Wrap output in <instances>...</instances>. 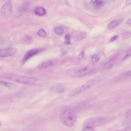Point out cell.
<instances>
[{"mask_svg": "<svg viewBox=\"0 0 131 131\" xmlns=\"http://www.w3.org/2000/svg\"><path fill=\"white\" fill-rule=\"evenodd\" d=\"M126 118L129 120L130 121L131 119V110L130 109L127 112L126 114Z\"/></svg>", "mask_w": 131, "mask_h": 131, "instance_id": "23", "label": "cell"}, {"mask_svg": "<svg viewBox=\"0 0 131 131\" xmlns=\"http://www.w3.org/2000/svg\"><path fill=\"white\" fill-rule=\"evenodd\" d=\"M130 35L131 33L130 32H126L123 35V37L124 39H127L130 37Z\"/></svg>", "mask_w": 131, "mask_h": 131, "instance_id": "22", "label": "cell"}, {"mask_svg": "<svg viewBox=\"0 0 131 131\" xmlns=\"http://www.w3.org/2000/svg\"><path fill=\"white\" fill-rule=\"evenodd\" d=\"M12 11V5L11 1H9L2 7L1 9V16L7 18L11 14Z\"/></svg>", "mask_w": 131, "mask_h": 131, "instance_id": "5", "label": "cell"}, {"mask_svg": "<svg viewBox=\"0 0 131 131\" xmlns=\"http://www.w3.org/2000/svg\"></svg>", "mask_w": 131, "mask_h": 131, "instance_id": "30", "label": "cell"}, {"mask_svg": "<svg viewBox=\"0 0 131 131\" xmlns=\"http://www.w3.org/2000/svg\"><path fill=\"white\" fill-rule=\"evenodd\" d=\"M130 56V55L129 54H128L126 55L122 59V61H124L127 59H128L129 58Z\"/></svg>", "mask_w": 131, "mask_h": 131, "instance_id": "27", "label": "cell"}, {"mask_svg": "<svg viewBox=\"0 0 131 131\" xmlns=\"http://www.w3.org/2000/svg\"><path fill=\"white\" fill-rule=\"evenodd\" d=\"M100 59L99 56L97 54H95L92 55L91 58V61L94 63L98 61Z\"/></svg>", "mask_w": 131, "mask_h": 131, "instance_id": "18", "label": "cell"}, {"mask_svg": "<svg viewBox=\"0 0 131 131\" xmlns=\"http://www.w3.org/2000/svg\"><path fill=\"white\" fill-rule=\"evenodd\" d=\"M84 53L85 51L84 50H83L79 54L78 57V60H81L84 57Z\"/></svg>", "mask_w": 131, "mask_h": 131, "instance_id": "24", "label": "cell"}, {"mask_svg": "<svg viewBox=\"0 0 131 131\" xmlns=\"http://www.w3.org/2000/svg\"><path fill=\"white\" fill-rule=\"evenodd\" d=\"M119 19L111 21L108 25L107 28L109 30L112 29L118 25L121 22Z\"/></svg>", "mask_w": 131, "mask_h": 131, "instance_id": "13", "label": "cell"}, {"mask_svg": "<svg viewBox=\"0 0 131 131\" xmlns=\"http://www.w3.org/2000/svg\"><path fill=\"white\" fill-rule=\"evenodd\" d=\"M109 119L107 117H101L92 118L85 120L83 123L85 127H94L103 125L107 123Z\"/></svg>", "mask_w": 131, "mask_h": 131, "instance_id": "4", "label": "cell"}, {"mask_svg": "<svg viewBox=\"0 0 131 131\" xmlns=\"http://www.w3.org/2000/svg\"><path fill=\"white\" fill-rule=\"evenodd\" d=\"M100 80V78L97 77L91 80L81 86L78 87L69 92L67 94L69 97L71 96L87 89L93 86L97 83Z\"/></svg>", "mask_w": 131, "mask_h": 131, "instance_id": "3", "label": "cell"}, {"mask_svg": "<svg viewBox=\"0 0 131 131\" xmlns=\"http://www.w3.org/2000/svg\"><path fill=\"white\" fill-rule=\"evenodd\" d=\"M60 117L62 123L69 127L74 124L77 119V116L74 112L66 106L61 107L60 112Z\"/></svg>", "mask_w": 131, "mask_h": 131, "instance_id": "1", "label": "cell"}, {"mask_svg": "<svg viewBox=\"0 0 131 131\" xmlns=\"http://www.w3.org/2000/svg\"><path fill=\"white\" fill-rule=\"evenodd\" d=\"M0 85L9 89L13 88L15 87V85L13 83L2 80H0Z\"/></svg>", "mask_w": 131, "mask_h": 131, "instance_id": "15", "label": "cell"}, {"mask_svg": "<svg viewBox=\"0 0 131 131\" xmlns=\"http://www.w3.org/2000/svg\"><path fill=\"white\" fill-rule=\"evenodd\" d=\"M118 36L117 35L113 36L110 39L109 43H111L114 41L118 38Z\"/></svg>", "mask_w": 131, "mask_h": 131, "instance_id": "25", "label": "cell"}, {"mask_svg": "<svg viewBox=\"0 0 131 131\" xmlns=\"http://www.w3.org/2000/svg\"><path fill=\"white\" fill-rule=\"evenodd\" d=\"M131 2V1L130 0L127 1L126 3V4L127 5H128L130 4Z\"/></svg>", "mask_w": 131, "mask_h": 131, "instance_id": "29", "label": "cell"}, {"mask_svg": "<svg viewBox=\"0 0 131 131\" xmlns=\"http://www.w3.org/2000/svg\"><path fill=\"white\" fill-rule=\"evenodd\" d=\"M51 90L54 92L60 94L63 93L65 89L63 86L57 85L51 87Z\"/></svg>", "mask_w": 131, "mask_h": 131, "instance_id": "11", "label": "cell"}, {"mask_svg": "<svg viewBox=\"0 0 131 131\" xmlns=\"http://www.w3.org/2000/svg\"><path fill=\"white\" fill-rule=\"evenodd\" d=\"M35 13L39 16H42L46 14V11L45 9L41 7H38L35 8L34 10Z\"/></svg>", "mask_w": 131, "mask_h": 131, "instance_id": "14", "label": "cell"}, {"mask_svg": "<svg viewBox=\"0 0 131 131\" xmlns=\"http://www.w3.org/2000/svg\"><path fill=\"white\" fill-rule=\"evenodd\" d=\"M91 69L89 67H85L78 71L75 74V76L77 77H83L90 73Z\"/></svg>", "mask_w": 131, "mask_h": 131, "instance_id": "8", "label": "cell"}, {"mask_svg": "<svg viewBox=\"0 0 131 131\" xmlns=\"http://www.w3.org/2000/svg\"><path fill=\"white\" fill-rule=\"evenodd\" d=\"M55 33L59 35H62L63 32V30L62 27H56L54 30Z\"/></svg>", "mask_w": 131, "mask_h": 131, "instance_id": "17", "label": "cell"}, {"mask_svg": "<svg viewBox=\"0 0 131 131\" xmlns=\"http://www.w3.org/2000/svg\"><path fill=\"white\" fill-rule=\"evenodd\" d=\"M17 49L14 48L8 47L0 49V57H6L12 56L15 53Z\"/></svg>", "mask_w": 131, "mask_h": 131, "instance_id": "6", "label": "cell"}, {"mask_svg": "<svg viewBox=\"0 0 131 131\" xmlns=\"http://www.w3.org/2000/svg\"><path fill=\"white\" fill-rule=\"evenodd\" d=\"M117 60L116 58L113 57L111 58L104 64L103 68L106 69L110 68L115 64Z\"/></svg>", "mask_w": 131, "mask_h": 131, "instance_id": "10", "label": "cell"}, {"mask_svg": "<svg viewBox=\"0 0 131 131\" xmlns=\"http://www.w3.org/2000/svg\"><path fill=\"white\" fill-rule=\"evenodd\" d=\"M7 77L8 79L15 82L28 85H35L39 81L37 79L15 74H10Z\"/></svg>", "mask_w": 131, "mask_h": 131, "instance_id": "2", "label": "cell"}, {"mask_svg": "<svg viewBox=\"0 0 131 131\" xmlns=\"http://www.w3.org/2000/svg\"><path fill=\"white\" fill-rule=\"evenodd\" d=\"M83 131H94L93 128L90 127H85Z\"/></svg>", "mask_w": 131, "mask_h": 131, "instance_id": "26", "label": "cell"}, {"mask_svg": "<svg viewBox=\"0 0 131 131\" xmlns=\"http://www.w3.org/2000/svg\"><path fill=\"white\" fill-rule=\"evenodd\" d=\"M91 4L97 8H99L103 6L105 2L103 0H91Z\"/></svg>", "mask_w": 131, "mask_h": 131, "instance_id": "16", "label": "cell"}, {"mask_svg": "<svg viewBox=\"0 0 131 131\" xmlns=\"http://www.w3.org/2000/svg\"><path fill=\"white\" fill-rule=\"evenodd\" d=\"M131 75V70H130L120 75L116 78L115 80L117 81H121L128 78L130 77Z\"/></svg>", "mask_w": 131, "mask_h": 131, "instance_id": "12", "label": "cell"}, {"mask_svg": "<svg viewBox=\"0 0 131 131\" xmlns=\"http://www.w3.org/2000/svg\"><path fill=\"white\" fill-rule=\"evenodd\" d=\"M37 34L39 36L42 37H45L47 35L45 31L42 29L39 30Z\"/></svg>", "mask_w": 131, "mask_h": 131, "instance_id": "19", "label": "cell"}, {"mask_svg": "<svg viewBox=\"0 0 131 131\" xmlns=\"http://www.w3.org/2000/svg\"><path fill=\"white\" fill-rule=\"evenodd\" d=\"M53 61L51 60L45 61L39 64L37 66L38 69H45L53 64Z\"/></svg>", "mask_w": 131, "mask_h": 131, "instance_id": "9", "label": "cell"}, {"mask_svg": "<svg viewBox=\"0 0 131 131\" xmlns=\"http://www.w3.org/2000/svg\"><path fill=\"white\" fill-rule=\"evenodd\" d=\"M126 23L128 25H131V19L130 18L127 20L126 22Z\"/></svg>", "mask_w": 131, "mask_h": 131, "instance_id": "28", "label": "cell"}, {"mask_svg": "<svg viewBox=\"0 0 131 131\" xmlns=\"http://www.w3.org/2000/svg\"><path fill=\"white\" fill-rule=\"evenodd\" d=\"M131 129L130 126H129L114 131H131Z\"/></svg>", "mask_w": 131, "mask_h": 131, "instance_id": "21", "label": "cell"}, {"mask_svg": "<svg viewBox=\"0 0 131 131\" xmlns=\"http://www.w3.org/2000/svg\"><path fill=\"white\" fill-rule=\"evenodd\" d=\"M70 35L69 34L66 35L65 36V43L66 44H69L70 43Z\"/></svg>", "mask_w": 131, "mask_h": 131, "instance_id": "20", "label": "cell"}, {"mask_svg": "<svg viewBox=\"0 0 131 131\" xmlns=\"http://www.w3.org/2000/svg\"><path fill=\"white\" fill-rule=\"evenodd\" d=\"M39 51V50L38 49H32L28 51L25 54L22 59V64H24L29 59L37 54Z\"/></svg>", "mask_w": 131, "mask_h": 131, "instance_id": "7", "label": "cell"}]
</instances>
